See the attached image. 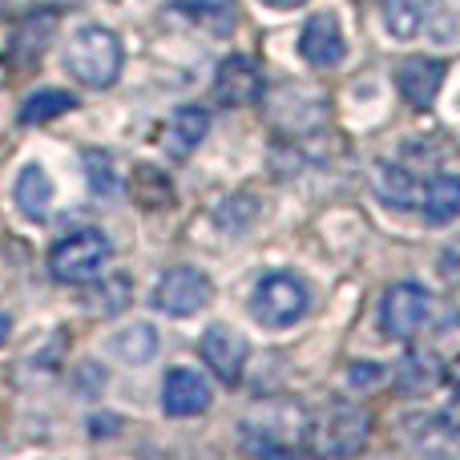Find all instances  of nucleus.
<instances>
[{"label": "nucleus", "mask_w": 460, "mask_h": 460, "mask_svg": "<svg viewBox=\"0 0 460 460\" xmlns=\"http://www.w3.org/2000/svg\"><path fill=\"white\" fill-rule=\"evenodd\" d=\"M243 448L262 456H287L307 440V412L291 400H267V404L251 408L238 424Z\"/></svg>", "instance_id": "obj_1"}, {"label": "nucleus", "mask_w": 460, "mask_h": 460, "mask_svg": "<svg viewBox=\"0 0 460 460\" xmlns=\"http://www.w3.org/2000/svg\"><path fill=\"white\" fill-rule=\"evenodd\" d=\"M121 40L113 29L105 24H85V29L73 32L69 49H65V69L89 89H110L121 73Z\"/></svg>", "instance_id": "obj_2"}, {"label": "nucleus", "mask_w": 460, "mask_h": 460, "mask_svg": "<svg viewBox=\"0 0 460 460\" xmlns=\"http://www.w3.org/2000/svg\"><path fill=\"white\" fill-rule=\"evenodd\" d=\"M372 416L351 400L327 404L319 416H307V448L319 456H356L367 445Z\"/></svg>", "instance_id": "obj_3"}, {"label": "nucleus", "mask_w": 460, "mask_h": 460, "mask_svg": "<svg viewBox=\"0 0 460 460\" xmlns=\"http://www.w3.org/2000/svg\"><path fill=\"white\" fill-rule=\"evenodd\" d=\"M311 311V291L295 270H267L251 291V315L254 323L270 327H295Z\"/></svg>", "instance_id": "obj_4"}, {"label": "nucleus", "mask_w": 460, "mask_h": 460, "mask_svg": "<svg viewBox=\"0 0 460 460\" xmlns=\"http://www.w3.org/2000/svg\"><path fill=\"white\" fill-rule=\"evenodd\" d=\"M113 246L102 230H73L65 234L61 243L49 251V270H53L57 283H69V287H81V283H93L97 275L105 270L110 262Z\"/></svg>", "instance_id": "obj_5"}, {"label": "nucleus", "mask_w": 460, "mask_h": 460, "mask_svg": "<svg viewBox=\"0 0 460 460\" xmlns=\"http://www.w3.org/2000/svg\"><path fill=\"white\" fill-rule=\"evenodd\" d=\"M210 295H215V283L199 267H170L154 287L150 303L170 319H190L207 307Z\"/></svg>", "instance_id": "obj_6"}, {"label": "nucleus", "mask_w": 460, "mask_h": 460, "mask_svg": "<svg viewBox=\"0 0 460 460\" xmlns=\"http://www.w3.org/2000/svg\"><path fill=\"white\" fill-rule=\"evenodd\" d=\"M429 319V291L420 283H396L388 287V295L380 299V332L388 340H408L416 335Z\"/></svg>", "instance_id": "obj_7"}, {"label": "nucleus", "mask_w": 460, "mask_h": 460, "mask_svg": "<svg viewBox=\"0 0 460 460\" xmlns=\"http://www.w3.org/2000/svg\"><path fill=\"white\" fill-rule=\"evenodd\" d=\"M343 49H348V40H343V24L335 13H315L307 16V24H303L299 32V53L307 65H315V69H332V65L343 61Z\"/></svg>", "instance_id": "obj_8"}, {"label": "nucleus", "mask_w": 460, "mask_h": 460, "mask_svg": "<svg viewBox=\"0 0 460 460\" xmlns=\"http://www.w3.org/2000/svg\"><path fill=\"white\" fill-rule=\"evenodd\" d=\"M202 359L210 364V372L218 376L223 384H238L246 367V340L234 332L230 323H210L199 340Z\"/></svg>", "instance_id": "obj_9"}, {"label": "nucleus", "mask_w": 460, "mask_h": 460, "mask_svg": "<svg viewBox=\"0 0 460 460\" xmlns=\"http://www.w3.org/2000/svg\"><path fill=\"white\" fill-rule=\"evenodd\" d=\"M262 97V73L251 57L234 53L218 65L215 73V102L226 105V110H243V105H254Z\"/></svg>", "instance_id": "obj_10"}, {"label": "nucleus", "mask_w": 460, "mask_h": 460, "mask_svg": "<svg viewBox=\"0 0 460 460\" xmlns=\"http://www.w3.org/2000/svg\"><path fill=\"white\" fill-rule=\"evenodd\" d=\"M445 85V65L437 57H408L396 65V89L412 110H429Z\"/></svg>", "instance_id": "obj_11"}, {"label": "nucleus", "mask_w": 460, "mask_h": 460, "mask_svg": "<svg viewBox=\"0 0 460 460\" xmlns=\"http://www.w3.org/2000/svg\"><path fill=\"white\" fill-rule=\"evenodd\" d=\"M162 408L166 416H199L210 408V384L194 367H174L162 380Z\"/></svg>", "instance_id": "obj_12"}, {"label": "nucleus", "mask_w": 460, "mask_h": 460, "mask_svg": "<svg viewBox=\"0 0 460 460\" xmlns=\"http://www.w3.org/2000/svg\"><path fill=\"white\" fill-rule=\"evenodd\" d=\"M207 129H210L207 110H202V105H182V110H174V118L166 121V129H162V146H166L170 158H190L202 146Z\"/></svg>", "instance_id": "obj_13"}, {"label": "nucleus", "mask_w": 460, "mask_h": 460, "mask_svg": "<svg viewBox=\"0 0 460 460\" xmlns=\"http://www.w3.org/2000/svg\"><path fill=\"white\" fill-rule=\"evenodd\" d=\"M13 199H16V210H21L24 218H32V223H45L49 210H53V178H49L45 170L37 166V162H29V166L16 174Z\"/></svg>", "instance_id": "obj_14"}, {"label": "nucleus", "mask_w": 460, "mask_h": 460, "mask_svg": "<svg viewBox=\"0 0 460 460\" xmlns=\"http://www.w3.org/2000/svg\"><path fill=\"white\" fill-rule=\"evenodd\" d=\"M372 186H376L384 207H392V210H408L416 199H420V194H416V174H408V170L396 166V162H376Z\"/></svg>", "instance_id": "obj_15"}, {"label": "nucleus", "mask_w": 460, "mask_h": 460, "mask_svg": "<svg viewBox=\"0 0 460 460\" xmlns=\"http://www.w3.org/2000/svg\"><path fill=\"white\" fill-rule=\"evenodd\" d=\"M420 210L432 226H445L460 218V178L456 174H437L420 194Z\"/></svg>", "instance_id": "obj_16"}, {"label": "nucleus", "mask_w": 460, "mask_h": 460, "mask_svg": "<svg viewBox=\"0 0 460 460\" xmlns=\"http://www.w3.org/2000/svg\"><path fill=\"white\" fill-rule=\"evenodd\" d=\"M129 199L142 210H166L174 202V182L158 166H137L134 178H129Z\"/></svg>", "instance_id": "obj_17"}, {"label": "nucleus", "mask_w": 460, "mask_h": 460, "mask_svg": "<svg viewBox=\"0 0 460 460\" xmlns=\"http://www.w3.org/2000/svg\"><path fill=\"white\" fill-rule=\"evenodd\" d=\"M73 105H77V97L65 93V89H37V93L24 97V105H21L16 118H21V126H45V121L69 113Z\"/></svg>", "instance_id": "obj_18"}, {"label": "nucleus", "mask_w": 460, "mask_h": 460, "mask_svg": "<svg viewBox=\"0 0 460 460\" xmlns=\"http://www.w3.org/2000/svg\"><path fill=\"white\" fill-rule=\"evenodd\" d=\"M110 348L121 364H146V359L158 356V332H154L150 323H134V327L113 335Z\"/></svg>", "instance_id": "obj_19"}, {"label": "nucleus", "mask_w": 460, "mask_h": 460, "mask_svg": "<svg viewBox=\"0 0 460 460\" xmlns=\"http://www.w3.org/2000/svg\"><path fill=\"white\" fill-rule=\"evenodd\" d=\"M380 16H384V29H388L396 40H412L416 32H420V24H424L420 4H416V0H384Z\"/></svg>", "instance_id": "obj_20"}, {"label": "nucleus", "mask_w": 460, "mask_h": 460, "mask_svg": "<svg viewBox=\"0 0 460 460\" xmlns=\"http://www.w3.org/2000/svg\"><path fill=\"white\" fill-rule=\"evenodd\" d=\"M440 376H445V367H440L432 356H424V351H412V356L404 359V367H400V384H404V388H412V392L432 388Z\"/></svg>", "instance_id": "obj_21"}, {"label": "nucleus", "mask_w": 460, "mask_h": 460, "mask_svg": "<svg viewBox=\"0 0 460 460\" xmlns=\"http://www.w3.org/2000/svg\"><path fill=\"white\" fill-rule=\"evenodd\" d=\"M85 178H89V186H93V194H113V186H118V178H113V162H110V154H102V150H85Z\"/></svg>", "instance_id": "obj_22"}, {"label": "nucleus", "mask_w": 460, "mask_h": 460, "mask_svg": "<svg viewBox=\"0 0 460 460\" xmlns=\"http://www.w3.org/2000/svg\"><path fill=\"white\" fill-rule=\"evenodd\" d=\"M178 8L190 13V16H199V21H207V24H226L230 21L226 0H178Z\"/></svg>", "instance_id": "obj_23"}, {"label": "nucleus", "mask_w": 460, "mask_h": 460, "mask_svg": "<svg viewBox=\"0 0 460 460\" xmlns=\"http://www.w3.org/2000/svg\"><path fill=\"white\" fill-rule=\"evenodd\" d=\"M97 299H102V303H97V311L118 315V311L129 303V283H126V279H113L110 287H102V291H97Z\"/></svg>", "instance_id": "obj_24"}, {"label": "nucleus", "mask_w": 460, "mask_h": 460, "mask_svg": "<svg viewBox=\"0 0 460 460\" xmlns=\"http://www.w3.org/2000/svg\"><path fill=\"white\" fill-rule=\"evenodd\" d=\"M440 275L453 279V283H460V243H453L445 254H440Z\"/></svg>", "instance_id": "obj_25"}, {"label": "nucleus", "mask_w": 460, "mask_h": 460, "mask_svg": "<svg viewBox=\"0 0 460 460\" xmlns=\"http://www.w3.org/2000/svg\"><path fill=\"white\" fill-rule=\"evenodd\" d=\"M267 8H299V4H307V0H262Z\"/></svg>", "instance_id": "obj_26"}, {"label": "nucleus", "mask_w": 460, "mask_h": 460, "mask_svg": "<svg viewBox=\"0 0 460 460\" xmlns=\"http://www.w3.org/2000/svg\"><path fill=\"white\" fill-rule=\"evenodd\" d=\"M8 332H13V323H8V315H4V311H0V343L8 340Z\"/></svg>", "instance_id": "obj_27"}]
</instances>
